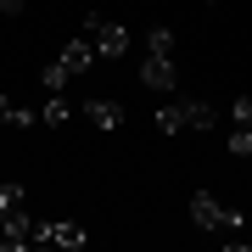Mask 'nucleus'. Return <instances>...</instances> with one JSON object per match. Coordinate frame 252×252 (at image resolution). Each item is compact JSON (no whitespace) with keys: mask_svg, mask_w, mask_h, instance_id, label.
I'll use <instances>...</instances> for the list:
<instances>
[{"mask_svg":"<svg viewBox=\"0 0 252 252\" xmlns=\"http://www.w3.org/2000/svg\"><path fill=\"white\" fill-rule=\"evenodd\" d=\"M140 84H146V90H162V95H168L174 90V84H180V73H174V62H168V56H146V62H140Z\"/></svg>","mask_w":252,"mask_h":252,"instance_id":"obj_4","label":"nucleus"},{"mask_svg":"<svg viewBox=\"0 0 252 252\" xmlns=\"http://www.w3.org/2000/svg\"><path fill=\"white\" fill-rule=\"evenodd\" d=\"M190 224L196 230H241V213L213 196H190Z\"/></svg>","mask_w":252,"mask_h":252,"instance_id":"obj_3","label":"nucleus"},{"mask_svg":"<svg viewBox=\"0 0 252 252\" xmlns=\"http://www.w3.org/2000/svg\"><path fill=\"white\" fill-rule=\"evenodd\" d=\"M67 73H90L95 67V45H90V34H79V39H67L62 45V56H56Z\"/></svg>","mask_w":252,"mask_h":252,"instance_id":"obj_6","label":"nucleus"},{"mask_svg":"<svg viewBox=\"0 0 252 252\" xmlns=\"http://www.w3.org/2000/svg\"><path fill=\"white\" fill-rule=\"evenodd\" d=\"M39 118H45V124H51V129H62V124H67V118H73V107H67V101H62V95H51V101H45V112H39Z\"/></svg>","mask_w":252,"mask_h":252,"instance_id":"obj_8","label":"nucleus"},{"mask_svg":"<svg viewBox=\"0 0 252 252\" xmlns=\"http://www.w3.org/2000/svg\"><path fill=\"white\" fill-rule=\"evenodd\" d=\"M23 11V0H0V17H17Z\"/></svg>","mask_w":252,"mask_h":252,"instance_id":"obj_14","label":"nucleus"},{"mask_svg":"<svg viewBox=\"0 0 252 252\" xmlns=\"http://www.w3.org/2000/svg\"><path fill=\"white\" fill-rule=\"evenodd\" d=\"M230 152H235V157H252V129H241V124H235V135H230Z\"/></svg>","mask_w":252,"mask_h":252,"instance_id":"obj_12","label":"nucleus"},{"mask_svg":"<svg viewBox=\"0 0 252 252\" xmlns=\"http://www.w3.org/2000/svg\"><path fill=\"white\" fill-rule=\"evenodd\" d=\"M146 45H152L157 56H168V51H174V28H162V23H157L152 34H146Z\"/></svg>","mask_w":252,"mask_h":252,"instance_id":"obj_11","label":"nucleus"},{"mask_svg":"<svg viewBox=\"0 0 252 252\" xmlns=\"http://www.w3.org/2000/svg\"><path fill=\"white\" fill-rule=\"evenodd\" d=\"M23 129V124H34V118H28V107H11V101H0V129Z\"/></svg>","mask_w":252,"mask_h":252,"instance_id":"obj_10","label":"nucleus"},{"mask_svg":"<svg viewBox=\"0 0 252 252\" xmlns=\"http://www.w3.org/2000/svg\"><path fill=\"white\" fill-rule=\"evenodd\" d=\"M84 118H90L95 129H118L124 124V107H118V101H84Z\"/></svg>","mask_w":252,"mask_h":252,"instance_id":"obj_7","label":"nucleus"},{"mask_svg":"<svg viewBox=\"0 0 252 252\" xmlns=\"http://www.w3.org/2000/svg\"><path fill=\"white\" fill-rule=\"evenodd\" d=\"M67 79H73V73H67L62 62H51L45 73H39V84H45V90H51V95H62V84H67Z\"/></svg>","mask_w":252,"mask_h":252,"instance_id":"obj_9","label":"nucleus"},{"mask_svg":"<svg viewBox=\"0 0 252 252\" xmlns=\"http://www.w3.org/2000/svg\"><path fill=\"white\" fill-rule=\"evenodd\" d=\"M84 34H90L95 56H124V51H129V28L112 23V17H101V11H90V17H84Z\"/></svg>","mask_w":252,"mask_h":252,"instance_id":"obj_2","label":"nucleus"},{"mask_svg":"<svg viewBox=\"0 0 252 252\" xmlns=\"http://www.w3.org/2000/svg\"><path fill=\"white\" fill-rule=\"evenodd\" d=\"M207 6H213V0H207Z\"/></svg>","mask_w":252,"mask_h":252,"instance_id":"obj_15","label":"nucleus"},{"mask_svg":"<svg viewBox=\"0 0 252 252\" xmlns=\"http://www.w3.org/2000/svg\"><path fill=\"white\" fill-rule=\"evenodd\" d=\"M34 241L39 247H73V252H79L90 235H84L79 224H34Z\"/></svg>","mask_w":252,"mask_h":252,"instance_id":"obj_5","label":"nucleus"},{"mask_svg":"<svg viewBox=\"0 0 252 252\" xmlns=\"http://www.w3.org/2000/svg\"><path fill=\"white\" fill-rule=\"evenodd\" d=\"M235 124H241V129H252V95H247V101H235Z\"/></svg>","mask_w":252,"mask_h":252,"instance_id":"obj_13","label":"nucleus"},{"mask_svg":"<svg viewBox=\"0 0 252 252\" xmlns=\"http://www.w3.org/2000/svg\"><path fill=\"white\" fill-rule=\"evenodd\" d=\"M219 118L207 101H168V107H157V129L162 135H185V129H196V135H207Z\"/></svg>","mask_w":252,"mask_h":252,"instance_id":"obj_1","label":"nucleus"}]
</instances>
